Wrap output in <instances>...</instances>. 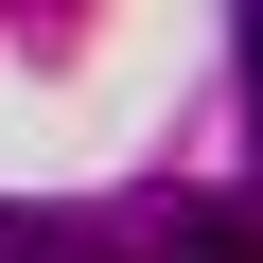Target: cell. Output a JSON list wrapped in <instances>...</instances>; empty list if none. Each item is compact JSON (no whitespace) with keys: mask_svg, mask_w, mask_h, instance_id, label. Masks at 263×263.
<instances>
[{"mask_svg":"<svg viewBox=\"0 0 263 263\" xmlns=\"http://www.w3.org/2000/svg\"><path fill=\"white\" fill-rule=\"evenodd\" d=\"M0 263H123V246L70 228V211H0Z\"/></svg>","mask_w":263,"mask_h":263,"instance_id":"cell-1","label":"cell"},{"mask_svg":"<svg viewBox=\"0 0 263 263\" xmlns=\"http://www.w3.org/2000/svg\"><path fill=\"white\" fill-rule=\"evenodd\" d=\"M158 263H263V228H246V211H176V228H158Z\"/></svg>","mask_w":263,"mask_h":263,"instance_id":"cell-2","label":"cell"},{"mask_svg":"<svg viewBox=\"0 0 263 263\" xmlns=\"http://www.w3.org/2000/svg\"><path fill=\"white\" fill-rule=\"evenodd\" d=\"M246 88H263V0H246Z\"/></svg>","mask_w":263,"mask_h":263,"instance_id":"cell-3","label":"cell"}]
</instances>
